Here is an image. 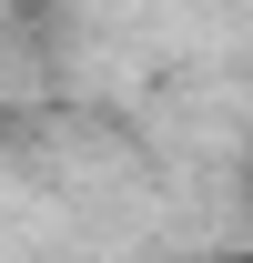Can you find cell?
<instances>
[{"instance_id": "6da1fadb", "label": "cell", "mask_w": 253, "mask_h": 263, "mask_svg": "<svg viewBox=\"0 0 253 263\" xmlns=\"http://www.w3.org/2000/svg\"><path fill=\"white\" fill-rule=\"evenodd\" d=\"M0 10H21V0H0Z\"/></svg>"}]
</instances>
